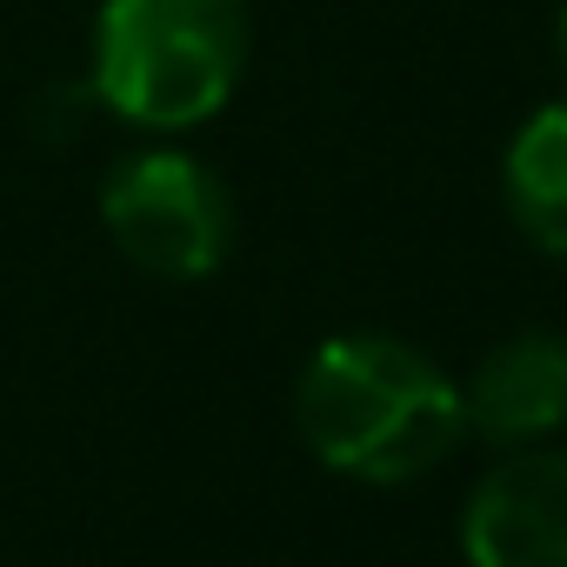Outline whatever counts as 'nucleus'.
Returning a JSON list of instances; mask_svg holds the SVG:
<instances>
[{
	"label": "nucleus",
	"instance_id": "nucleus-1",
	"mask_svg": "<svg viewBox=\"0 0 567 567\" xmlns=\"http://www.w3.org/2000/svg\"><path fill=\"white\" fill-rule=\"evenodd\" d=\"M295 421L321 467L374 487H401L467 441L461 381H447L401 334L321 341L301 368Z\"/></svg>",
	"mask_w": 567,
	"mask_h": 567
},
{
	"label": "nucleus",
	"instance_id": "nucleus-2",
	"mask_svg": "<svg viewBox=\"0 0 567 567\" xmlns=\"http://www.w3.org/2000/svg\"><path fill=\"white\" fill-rule=\"evenodd\" d=\"M247 48V0H101L87 87L114 121L181 134L234 101Z\"/></svg>",
	"mask_w": 567,
	"mask_h": 567
},
{
	"label": "nucleus",
	"instance_id": "nucleus-3",
	"mask_svg": "<svg viewBox=\"0 0 567 567\" xmlns=\"http://www.w3.org/2000/svg\"><path fill=\"white\" fill-rule=\"evenodd\" d=\"M114 247L154 280H207L234 247V200L187 147H134L101 181Z\"/></svg>",
	"mask_w": 567,
	"mask_h": 567
},
{
	"label": "nucleus",
	"instance_id": "nucleus-4",
	"mask_svg": "<svg viewBox=\"0 0 567 567\" xmlns=\"http://www.w3.org/2000/svg\"><path fill=\"white\" fill-rule=\"evenodd\" d=\"M467 567H567V454L520 447L461 501Z\"/></svg>",
	"mask_w": 567,
	"mask_h": 567
},
{
	"label": "nucleus",
	"instance_id": "nucleus-5",
	"mask_svg": "<svg viewBox=\"0 0 567 567\" xmlns=\"http://www.w3.org/2000/svg\"><path fill=\"white\" fill-rule=\"evenodd\" d=\"M461 408H467V434L507 454L560 434L567 427V334L520 328L494 341L474 361V374L461 381Z\"/></svg>",
	"mask_w": 567,
	"mask_h": 567
},
{
	"label": "nucleus",
	"instance_id": "nucleus-6",
	"mask_svg": "<svg viewBox=\"0 0 567 567\" xmlns=\"http://www.w3.org/2000/svg\"><path fill=\"white\" fill-rule=\"evenodd\" d=\"M507 220L540 254H567V101L534 107L501 154Z\"/></svg>",
	"mask_w": 567,
	"mask_h": 567
},
{
	"label": "nucleus",
	"instance_id": "nucleus-7",
	"mask_svg": "<svg viewBox=\"0 0 567 567\" xmlns=\"http://www.w3.org/2000/svg\"><path fill=\"white\" fill-rule=\"evenodd\" d=\"M554 61H560V74H567V8H560V21H554Z\"/></svg>",
	"mask_w": 567,
	"mask_h": 567
}]
</instances>
